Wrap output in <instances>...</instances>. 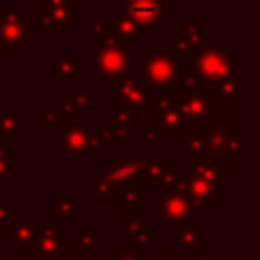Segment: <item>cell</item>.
<instances>
[{
	"instance_id": "1",
	"label": "cell",
	"mask_w": 260,
	"mask_h": 260,
	"mask_svg": "<svg viewBox=\"0 0 260 260\" xmlns=\"http://www.w3.org/2000/svg\"><path fill=\"white\" fill-rule=\"evenodd\" d=\"M140 73L154 91L179 95V81L187 71V57L167 45H150L138 55Z\"/></svg>"
},
{
	"instance_id": "2",
	"label": "cell",
	"mask_w": 260,
	"mask_h": 260,
	"mask_svg": "<svg viewBox=\"0 0 260 260\" xmlns=\"http://www.w3.org/2000/svg\"><path fill=\"white\" fill-rule=\"evenodd\" d=\"M193 71L205 85H217L228 77L242 75V55L234 53L232 45H203V49L195 55Z\"/></svg>"
},
{
	"instance_id": "3",
	"label": "cell",
	"mask_w": 260,
	"mask_h": 260,
	"mask_svg": "<svg viewBox=\"0 0 260 260\" xmlns=\"http://www.w3.org/2000/svg\"><path fill=\"white\" fill-rule=\"evenodd\" d=\"M132 57L130 49L122 45L114 35L93 39V71L91 79L95 83L118 79L130 71Z\"/></svg>"
},
{
	"instance_id": "4",
	"label": "cell",
	"mask_w": 260,
	"mask_h": 260,
	"mask_svg": "<svg viewBox=\"0 0 260 260\" xmlns=\"http://www.w3.org/2000/svg\"><path fill=\"white\" fill-rule=\"evenodd\" d=\"M175 108L185 124L205 122L211 118H228L234 114V104L219 98L213 89H205L203 93L183 95L179 93L175 98Z\"/></svg>"
},
{
	"instance_id": "5",
	"label": "cell",
	"mask_w": 260,
	"mask_h": 260,
	"mask_svg": "<svg viewBox=\"0 0 260 260\" xmlns=\"http://www.w3.org/2000/svg\"><path fill=\"white\" fill-rule=\"evenodd\" d=\"M152 87L144 79L140 71H128L126 75L114 79L112 85V106H124L134 112H142L148 108L152 98Z\"/></svg>"
},
{
	"instance_id": "6",
	"label": "cell",
	"mask_w": 260,
	"mask_h": 260,
	"mask_svg": "<svg viewBox=\"0 0 260 260\" xmlns=\"http://www.w3.org/2000/svg\"><path fill=\"white\" fill-rule=\"evenodd\" d=\"M148 126L154 128L160 138H175L185 122L181 120L177 108H175V98L165 91H152V98L148 102Z\"/></svg>"
},
{
	"instance_id": "7",
	"label": "cell",
	"mask_w": 260,
	"mask_h": 260,
	"mask_svg": "<svg viewBox=\"0 0 260 260\" xmlns=\"http://www.w3.org/2000/svg\"><path fill=\"white\" fill-rule=\"evenodd\" d=\"M59 128V144L55 148L57 156H85L91 130L95 128L91 118L83 120H67L57 126Z\"/></svg>"
},
{
	"instance_id": "8",
	"label": "cell",
	"mask_w": 260,
	"mask_h": 260,
	"mask_svg": "<svg viewBox=\"0 0 260 260\" xmlns=\"http://www.w3.org/2000/svg\"><path fill=\"white\" fill-rule=\"evenodd\" d=\"M203 26H205V18L203 16H189L181 26L175 28L173 35L167 37L165 45L175 49V51H179L185 57L197 55L205 45Z\"/></svg>"
},
{
	"instance_id": "9",
	"label": "cell",
	"mask_w": 260,
	"mask_h": 260,
	"mask_svg": "<svg viewBox=\"0 0 260 260\" xmlns=\"http://www.w3.org/2000/svg\"><path fill=\"white\" fill-rule=\"evenodd\" d=\"M67 248V232L57 223L37 221V236L28 248V256L35 260L57 258Z\"/></svg>"
},
{
	"instance_id": "10",
	"label": "cell",
	"mask_w": 260,
	"mask_h": 260,
	"mask_svg": "<svg viewBox=\"0 0 260 260\" xmlns=\"http://www.w3.org/2000/svg\"><path fill=\"white\" fill-rule=\"evenodd\" d=\"M185 177L201 179L215 185H230L234 181V167L225 158L209 156V158H185Z\"/></svg>"
},
{
	"instance_id": "11",
	"label": "cell",
	"mask_w": 260,
	"mask_h": 260,
	"mask_svg": "<svg viewBox=\"0 0 260 260\" xmlns=\"http://www.w3.org/2000/svg\"><path fill=\"white\" fill-rule=\"evenodd\" d=\"M37 236V221L28 211H12L0 228V238L10 242L12 250H28Z\"/></svg>"
},
{
	"instance_id": "12",
	"label": "cell",
	"mask_w": 260,
	"mask_h": 260,
	"mask_svg": "<svg viewBox=\"0 0 260 260\" xmlns=\"http://www.w3.org/2000/svg\"><path fill=\"white\" fill-rule=\"evenodd\" d=\"M193 213H195V207L185 193L160 195L156 201V215L160 221H165L167 230L171 232H175L179 225L193 219Z\"/></svg>"
},
{
	"instance_id": "13",
	"label": "cell",
	"mask_w": 260,
	"mask_h": 260,
	"mask_svg": "<svg viewBox=\"0 0 260 260\" xmlns=\"http://www.w3.org/2000/svg\"><path fill=\"white\" fill-rule=\"evenodd\" d=\"M37 35L39 37H63L69 28L75 26V8H37Z\"/></svg>"
},
{
	"instance_id": "14",
	"label": "cell",
	"mask_w": 260,
	"mask_h": 260,
	"mask_svg": "<svg viewBox=\"0 0 260 260\" xmlns=\"http://www.w3.org/2000/svg\"><path fill=\"white\" fill-rule=\"evenodd\" d=\"M185 195L191 199L195 209H201L205 213H211L217 203L223 201V185L207 183L201 179L185 177Z\"/></svg>"
},
{
	"instance_id": "15",
	"label": "cell",
	"mask_w": 260,
	"mask_h": 260,
	"mask_svg": "<svg viewBox=\"0 0 260 260\" xmlns=\"http://www.w3.org/2000/svg\"><path fill=\"white\" fill-rule=\"evenodd\" d=\"M47 71L53 73L59 83L71 81L73 89L85 87V57H83V53H75L69 57H57L55 61L47 63Z\"/></svg>"
},
{
	"instance_id": "16",
	"label": "cell",
	"mask_w": 260,
	"mask_h": 260,
	"mask_svg": "<svg viewBox=\"0 0 260 260\" xmlns=\"http://www.w3.org/2000/svg\"><path fill=\"white\" fill-rule=\"evenodd\" d=\"M110 22H112V35H114L122 45H126L128 49H130V47H136V45L142 41V37H148V35H150V28L136 24V22L124 12L122 4L112 8Z\"/></svg>"
},
{
	"instance_id": "17",
	"label": "cell",
	"mask_w": 260,
	"mask_h": 260,
	"mask_svg": "<svg viewBox=\"0 0 260 260\" xmlns=\"http://www.w3.org/2000/svg\"><path fill=\"white\" fill-rule=\"evenodd\" d=\"M124 12L140 26H154L167 16V2L160 0H124Z\"/></svg>"
},
{
	"instance_id": "18",
	"label": "cell",
	"mask_w": 260,
	"mask_h": 260,
	"mask_svg": "<svg viewBox=\"0 0 260 260\" xmlns=\"http://www.w3.org/2000/svg\"><path fill=\"white\" fill-rule=\"evenodd\" d=\"M177 248L185 254L197 252L205 246V221L203 219H189L187 223L175 230Z\"/></svg>"
},
{
	"instance_id": "19",
	"label": "cell",
	"mask_w": 260,
	"mask_h": 260,
	"mask_svg": "<svg viewBox=\"0 0 260 260\" xmlns=\"http://www.w3.org/2000/svg\"><path fill=\"white\" fill-rule=\"evenodd\" d=\"M126 185H122L120 181H116L112 177H106L102 173H95L91 177V181L83 185V191L89 193L95 203H112V201H118L120 191Z\"/></svg>"
},
{
	"instance_id": "20",
	"label": "cell",
	"mask_w": 260,
	"mask_h": 260,
	"mask_svg": "<svg viewBox=\"0 0 260 260\" xmlns=\"http://www.w3.org/2000/svg\"><path fill=\"white\" fill-rule=\"evenodd\" d=\"M150 199L148 191H144L140 185H126L120 191L118 203H120V217L122 221H132V219H140V205L146 203Z\"/></svg>"
},
{
	"instance_id": "21",
	"label": "cell",
	"mask_w": 260,
	"mask_h": 260,
	"mask_svg": "<svg viewBox=\"0 0 260 260\" xmlns=\"http://www.w3.org/2000/svg\"><path fill=\"white\" fill-rule=\"evenodd\" d=\"M47 211H51L57 221H75V217L85 211V203L77 201L73 191H59L55 199L47 203Z\"/></svg>"
},
{
	"instance_id": "22",
	"label": "cell",
	"mask_w": 260,
	"mask_h": 260,
	"mask_svg": "<svg viewBox=\"0 0 260 260\" xmlns=\"http://www.w3.org/2000/svg\"><path fill=\"white\" fill-rule=\"evenodd\" d=\"M142 165H144V156H122V154H116L112 156V162L110 167L114 169L116 177L124 183V185H138V179H140V173H142Z\"/></svg>"
},
{
	"instance_id": "23",
	"label": "cell",
	"mask_w": 260,
	"mask_h": 260,
	"mask_svg": "<svg viewBox=\"0 0 260 260\" xmlns=\"http://www.w3.org/2000/svg\"><path fill=\"white\" fill-rule=\"evenodd\" d=\"M28 126L30 122L18 110H0V146H10L12 138H18Z\"/></svg>"
},
{
	"instance_id": "24",
	"label": "cell",
	"mask_w": 260,
	"mask_h": 260,
	"mask_svg": "<svg viewBox=\"0 0 260 260\" xmlns=\"http://www.w3.org/2000/svg\"><path fill=\"white\" fill-rule=\"evenodd\" d=\"M30 28L28 24H10L0 28V53L2 55H16L20 53V47L28 41Z\"/></svg>"
},
{
	"instance_id": "25",
	"label": "cell",
	"mask_w": 260,
	"mask_h": 260,
	"mask_svg": "<svg viewBox=\"0 0 260 260\" xmlns=\"http://www.w3.org/2000/svg\"><path fill=\"white\" fill-rule=\"evenodd\" d=\"M63 104L67 108V114L71 120H83L93 104V93L89 89H69L65 91Z\"/></svg>"
},
{
	"instance_id": "26",
	"label": "cell",
	"mask_w": 260,
	"mask_h": 260,
	"mask_svg": "<svg viewBox=\"0 0 260 260\" xmlns=\"http://www.w3.org/2000/svg\"><path fill=\"white\" fill-rule=\"evenodd\" d=\"M100 136L104 140V146H118V148H126L132 144V132L120 124H116L112 118L102 120L100 124Z\"/></svg>"
},
{
	"instance_id": "27",
	"label": "cell",
	"mask_w": 260,
	"mask_h": 260,
	"mask_svg": "<svg viewBox=\"0 0 260 260\" xmlns=\"http://www.w3.org/2000/svg\"><path fill=\"white\" fill-rule=\"evenodd\" d=\"M67 120H71V118L67 114V108L63 104V100H49L45 104V108L41 110V114H39L37 126L39 128H49V126H59Z\"/></svg>"
},
{
	"instance_id": "28",
	"label": "cell",
	"mask_w": 260,
	"mask_h": 260,
	"mask_svg": "<svg viewBox=\"0 0 260 260\" xmlns=\"http://www.w3.org/2000/svg\"><path fill=\"white\" fill-rule=\"evenodd\" d=\"M156 191L160 195H173V193H185V175L179 173V169L175 165H167L160 179L154 183Z\"/></svg>"
},
{
	"instance_id": "29",
	"label": "cell",
	"mask_w": 260,
	"mask_h": 260,
	"mask_svg": "<svg viewBox=\"0 0 260 260\" xmlns=\"http://www.w3.org/2000/svg\"><path fill=\"white\" fill-rule=\"evenodd\" d=\"M169 165V158L165 154H152V156H144V165H142V173L138 179V185H152L160 179L165 167Z\"/></svg>"
},
{
	"instance_id": "30",
	"label": "cell",
	"mask_w": 260,
	"mask_h": 260,
	"mask_svg": "<svg viewBox=\"0 0 260 260\" xmlns=\"http://www.w3.org/2000/svg\"><path fill=\"white\" fill-rule=\"evenodd\" d=\"M73 248L81 252H98L104 248V230H79L73 236Z\"/></svg>"
},
{
	"instance_id": "31",
	"label": "cell",
	"mask_w": 260,
	"mask_h": 260,
	"mask_svg": "<svg viewBox=\"0 0 260 260\" xmlns=\"http://www.w3.org/2000/svg\"><path fill=\"white\" fill-rule=\"evenodd\" d=\"M20 173V156L10 152V146H0V185H8Z\"/></svg>"
},
{
	"instance_id": "32",
	"label": "cell",
	"mask_w": 260,
	"mask_h": 260,
	"mask_svg": "<svg viewBox=\"0 0 260 260\" xmlns=\"http://www.w3.org/2000/svg\"><path fill=\"white\" fill-rule=\"evenodd\" d=\"M213 91L228 100L230 104H236L240 98H242V75H234V77H228L223 81H219L217 85H213Z\"/></svg>"
},
{
	"instance_id": "33",
	"label": "cell",
	"mask_w": 260,
	"mask_h": 260,
	"mask_svg": "<svg viewBox=\"0 0 260 260\" xmlns=\"http://www.w3.org/2000/svg\"><path fill=\"white\" fill-rule=\"evenodd\" d=\"M83 35L95 39V37H106V35H112V22H110V16H85L83 18Z\"/></svg>"
},
{
	"instance_id": "34",
	"label": "cell",
	"mask_w": 260,
	"mask_h": 260,
	"mask_svg": "<svg viewBox=\"0 0 260 260\" xmlns=\"http://www.w3.org/2000/svg\"><path fill=\"white\" fill-rule=\"evenodd\" d=\"M112 120L116 124L128 128L130 132L140 128V114L130 108H124V106H112Z\"/></svg>"
},
{
	"instance_id": "35",
	"label": "cell",
	"mask_w": 260,
	"mask_h": 260,
	"mask_svg": "<svg viewBox=\"0 0 260 260\" xmlns=\"http://www.w3.org/2000/svg\"><path fill=\"white\" fill-rule=\"evenodd\" d=\"M207 89V85L203 83V79L193 71V69H187L179 81V93L183 95H193V93H203Z\"/></svg>"
},
{
	"instance_id": "36",
	"label": "cell",
	"mask_w": 260,
	"mask_h": 260,
	"mask_svg": "<svg viewBox=\"0 0 260 260\" xmlns=\"http://www.w3.org/2000/svg\"><path fill=\"white\" fill-rule=\"evenodd\" d=\"M30 16V8L26 6H20V8H14V6H6V8H0V28L2 26H10V24H24Z\"/></svg>"
},
{
	"instance_id": "37",
	"label": "cell",
	"mask_w": 260,
	"mask_h": 260,
	"mask_svg": "<svg viewBox=\"0 0 260 260\" xmlns=\"http://www.w3.org/2000/svg\"><path fill=\"white\" fill-rule=\"evenodd\" d=\"M130 248L140 252V254H152L158 248V230H148L146 234L130 240Z\"/></svg>"
},
{
	"instance_id": "38",
	"label": "cell",
	"mask_w": 260,
	"mask_h": 260,
	"mask_svg": "<svg viewBox=\"0 0 260 260\" xmlns=\"http://www.w3.org/2000/svg\"><path fill=\"white\" fill-rule=\"evenodd\" d=\"M150 230V223L146 221V219H132V221H126L124 223V228H122V238L124 240H134V238H138V236H142V234H146Z\"/></svg>"
},
{
	"instance_id": "39",
	"label": "cell",
	"mask_w": 260,
	"mask_h": 260,
	"mask_svg": "<svg viewBox=\"0 0 260 260\" xmlns=\"http://www.w3.org/2000/svg\"><path fill=\"white\" fill-rule=\"evenodd\" d=\"M112 260H152V254H140L132 248H112Z\"/></svg>"
},
{
	"instance_id": "40",
	"label": "cell",
	"mask_w": 260,
	"mask_h": 260,
	"mask_svg": "<svg viewBox=\"0 0 260 260\" xmlns=\"http://www.w3.org/2000/svg\"><path fill=\"white\" fill-rule=\"evenodd\" d=\"M152 260H187V254L179 248H156L152 252Z\"/></svg>"
},
{
	"instance_id": "41",
	"label": "cell",
	"mask_w": 260,
	"mask_h": 260,
	"mask_svg": "<svg viewBox=\"0 0 260 260\" xmlns=\"http://www.w3.org/2000/svg\"><path fill=\"white\" fill-rule=\"evenodd\" d=\"M104 150H106V146H104V140H102V136H100V130L93 128V130H91V136H89V144H87V154L102 156Z\"/></svg>"
},
{
	"instance_id": "42",
	"label": "cell",
	"mask_w": 260,
	"mask_h": 260,
	"mask_svg": "<svg viewBox=\"0 0 260 260\" xmlns=\"http://www.w3.org/2000/svg\"><path fill=\"white\" fill-rule=\"evenodd\" d=\"M158 140H160V134H158L154 128L146 126V128L140 132V138H138V146H142V148H150V146H154Z\"/></svg>"
},
{
	"instance_id": "43",
	"label": "cell",
	"mask_w": 260,
	"mask_h": 260,
	"mask_svg": "<svg viewBox=\"0 0 260 260\" xmlns=\"http://www.w3.org/2000/svg\"><path fill=\"white\" fill-rule=\"evenodd\" d=\"M61 260H93V254L89 252H81V250H75V248H65L61 254H59Z\"/></svg>"
},
{
	"instance_id": "44",
	"label": "cell",
	"mask_w": 260,
	"mask_h": 260,
	"mask_svg": "<svg viewBox=\"0 0 260 260\" xmlns=\"http://www.w3.org/2000/svg\"><path fill=\"white\" fill-rule=\"evenodd\" d=\"M187 260H221V258L215 254L213 248H205V246H203L201 250L187 254Z\"/></svg>"
},
{
	"instance_id": "45",
	"label": "cell",
	"mask_w": 260,
	"mask_h": 260,
	"mask_svg": "<svg viewBox=\"0 0 260 260\" xmlns=\"http://www.w3.org/2000/svg\"><path fill=\"white\" fill-rule=\"evenodd\" d=\"M59 6L75 8V0H37V8H59Z\"/></svg>"
},
{
	"instance_id": "46",
	"label": "cell",
	"mask_w": 260,
	"mask_h": 260,
	"mask_svg": "<svg viewBox=\"0 0 260 260\" xmlns=\"http://www.w3.org/2000/svg\"><path fill=\"white\" fill-rule=\"evenodd\" d=\"M10 213H12V205H10L8 201H4L2 195H0V228H2V223L8 219Z\"/></svg>"
},
{
	"instance_id": "47",
	"label": "cell",
	"mask_w": 260,
	"mask_h": 260,
	"mask_svg": "<svg viewBox=\"0 0 260 260\" xmlns=\"http://www.w3.org/2000/svg\"><path fill=\"white\" fill-rule=\"evenodd\" d=\"M47 260H61V258H59V256H57V258H47Z\"/></svg>"
},
{
	"instance_id": "48",
	"label": "cell",
	"mask_w": 260,
	"mask_h": 260,
	"mask_svg": "<svg viewBox=\"0 0 260 260\" xmlns=\"http://www.w3.org/2000/svg\"><path fill=\"white\" fill-rule=\"evenodd\" d=\"M0 102H2V91H0Z\"/></svg>"
},
{
	"instance_id": "49",
	"label": "cell",
	"mask_w": 260,
	"mask_h": 260,
	"mask_svg": "<svg viewBox=\"0 0 260 260\" xmlns=\"http://www.w3.org/2000/svg\"><path fill=\"white\" fill-rule=\"evenodd\" d=\"M160 2H167V0H160Z\"/></svg>"
},
{
	"instance_id": "50",
	"label": "cell",
	"mask_w": 260,
	"mask_h": 260,
	"mask_svg": "<svg viewBox=\"0 0 260 260\" xmlns=\"http://www.w3.org/2000/svg\"><path fill=\"white\" fill-rule=\"evenodd\" d=\"M0 260H4V258H0Z\"/></svg>"
},
{
	"instance_id": "51",
	"label": "cell",
	"mask_w": 260,
	"mask_h": 260,
	"mask_svg": "<svg viewBox=\"0 0 260 260\" xmlns=\"http://www.w3.org/2000/svg\"><path fill=\"white\" fill-rule=\"evenodd\" d=\"M0 4H2V0H0Z\"/></svg>"
}]
</instances>
